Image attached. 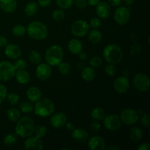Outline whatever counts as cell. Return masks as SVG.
<instances>
[{
	"instance_id": "25",
	"label": "cell",
	"mask_w": 150,
	"mask_h": 150,
	"mask_svg": "<svg viewBox=\"0 0 150 150\" xmlns=\"http://www.w3.org/2000/svg\"><path fill=\"white\" fill-rule=\"evenodd\" d=\"M144 136L143 130L139 127H133L130 129V137L133 142H139L142 139Z\"/></svg>"
},
{
	"instance_id": "26",
	"label": "cell",
	"mask_w": 150,
	"mask_h": 150,
	"mask_svg": "<svg viewBox=\"0 0 150 150\" xmlns=\"http://www.w3.org/2000/svg\"><path fill=\"white\" fill-rule=\"evenodd\" d=\"M88 33H89V40L92 43L98 44L102 40V34L99 30H98V29H92Z\"/></svg>"
},
{
	"instance_id": "58",
	"label": "cell",
	"mask_w": 150,
	"mask_h": 150,
	"mask_svg": "<svg viewBox=\"0 0 150 150\" xmlns=\"http://www.w3.org/2000/svg\"><path fill=\"white\" fill-rule=\"evenodd\" d=\"M70 149V148H64V149Z\"/></svg>"
},
{
	"instance_id": "23",
	"label": "cell",
	"mask_w": 150,
	"mask_h": 150,
	"mask_svg": "<svg viewBox=\"0 0 150 150\" xmlns=\"http://www.w3.org/2000/svg\"><path fill=\"white\" fill-rule=\"evenodd\" d=\"M15 76H16L17 81L21 84H26L30 81V75H29V72L25 70L24 69L17 70Z\"/></svg>"
},
{
	"instance_id": "46",
	"label": "cell",
	"mask_w": 150,
	"mask_h": 150,
	"mask_svg": "<svg viewBox=\"0 0 150 150\" xmlns=\"http://www.w3.org/2000/svg\"><path fill=\"white\" fill-rule=\"evenodd\" d=\"M101 126L100 124L98 122H92L90 123V125H89V129H90L91 131L93 133H97L100 130Z\"/></svg>"
},
{
	"instance_id": "45",
	"label": "cell",
	"mask_w": 150,
	"mask_h": 150,
	"mask_svg": "<svg viewBox=\"0 0 150 150\" xmlns=\"http://www.w3.org/2000/svg\"><path fill=\"white\" fill-rule=\"evenodd\" d=\"M101 21L98 18H93L90 20L89 22V26H91L93 29H98L101 26Z\"/></svg>"
},
{
	"instance_id": "32",
	"label": "cell",
	"mask_w": 150,
	"mask_h": 150,
	"mask_svg": "<svg viewBox=\"0 0 150 150\" xmlns=\"http://www.w3.org/2000/svg\"><path fill=\"white\" fill-rule=\"evenodd\" d=\"M26 28L23 25L21 24H17L14 26L13 28V34L14 36L18 37V38H21L23 37V35L26 34Z\"/></svg>"
},
{
	"instance_id": "20",
	"label": "cell",
	"mask_w": 150,
	"mask_h": 150,
	"mask_svg": "<svg viewBox=\"0 0 150 150\" xmlns=\"http://www.w3.org/2000/svg\"><path fill=\"white\" fill-rule=\"evenodd\" d=\"M17 7L16 0H0V8L5 13H13Z\"/></svg>"
},
{
	"instance_id": "56",
	"label": "cell",
	"mask_w": 150,
	"mask_h": 150,
	"mask_svg": "<svg viewBox=\"0 0 150 150\" xmlns=\"http://www.w3.org/2000/svg\"><path fill=\"white\" fill-rule=\"evenodd\" d=\"M106 149H108V150H119L120 149L119 146H114V145H111V146H108V148H105Z\"/></svg>"
},
{
	"instance_id": "19",
	"label": "cell",
	"mask_w": 150,
	"mask_h": 150,
	"mask_svg": "<svg viewBox=\"0 0 150 150\" xmlns=\"http://www.w3.org/2000/svg\"><path fill=\"white\" fill-rule=\"evenodd\" d=\"M26 96L29 101L32 103H36L42 97V92L38 87L32 86L26 92Z\"/></svg>"
},
{
	"instance_id": "42",
	"label": "cell",
	"mask_w": 150,
	"mask_h": 150,
	"mask_svg": "<svg viewBox=\"0 0 150 150\" xmlns=\"http://www.w3.org/2000/svg\"><path fill=\"white\" fill-rule=\"evenodd\" d=\"M141 123L144 127H149L150 125V117L148 113H144L141 117Z\"/></svg>"
},
{
	"instance_id": "48",
	"label": "cell",
	"mask_w": 150,
	"mask_h": 150,
	"mask_svg": "<svg viewBox=\"0 0 150 150\" xmlns=\"http://www.w3.org/2000/svg\"><path fill=\"white\" fill-rule=\"evenodd\" d=\"M51 2V0H38V4H39L40 6L42 7H48Z\"/></svg>"
},
{
	"instance_id": "43",
	"label": "cell",
	"mask_w": 150,
	"mask_h": 150,
	"mask_svg": "<svg viewBox=\"0 0 150 150\" xmlns=\"http://www.w3.org/2000/svg\"><path fill=\"white\" fill-rule=\"evenodd\" d=\"M7 95V89L4 85L0 83V103L6 99Z\"/></svg>"
},
{
	"instance_id": "13",
	"label": "cell",
	"mask_w": 150,
	"mask_h": 150,
	"mask_svg": "<svg viewBox=\"0 0 150 150\" xmlns=\"http://www.w3.org/2000/svg\"><path fill=\"white\" fill-rule=\"evenodd\" d=\"M24 149L26 150H42L43 144L40 138L38 136H29L24 142Z\"/></svg>"
},
{
	"instance_id": "12",
	"label": "cell",
	"mask_w": 150,
	"mask_h": 150,
	"mask_svg": "<svg viewBox=\"0 0 150 150\" xmlns=\"http://www.w3.org/2000/svg\"><path fill=\"white\" fill-rule=\"evenodd\" d=\"M130 88V81L125 76H120L114 82V89L119 94H124Z\"/></svg>"
},
{
	"instance_id": "30",
	"label": "cell",
	"mask_w": 150,
	"mask_h": 150,
	"mask_svg": "<svg viewBox=\"0 0 150 150\" xmlns=\"http://www.w3.org/2000/svg\"><path fill=\"white\" fill-rule=\"evenodd\" d=\"M19 108L22 113L24 114H29L32 112L34 110V106L32 102L29 101H23L19 104Z\"/></svg>"
},
{
	"instance_id": "22",
	"label": "cell",
	"mask_w": 150,
	"mask_h": 150,
	"mask_svg": "<svg viewBox=\"0 0 150 150\" xmlns=\"http://www.w3.org/2000/svg\"><path fill=\"white\" fill-rule=\"evenodd\" d=\"M68 49L72 54H79L81 51H82L83 49V45H82V42L79 40V39H76V38H73L71 39L68 42Z\"/></svg>"
},
{
	"instance_id": "3",
	"label": "cell",
	"mask_w": 150,
	"mask_h": 150,
	"mask_svg": "<svg viewBox=\"0 0 150 150\" xmlns=\"http://www.w3.org/2000/svg\"><path fill=\"white\" fill-rule=\"evenodd\" d=\"M105 61L111 64H118L122 60L123 51L122 48L115 44H109L105 47L103 51Z\"/></svg>"
},
{
	"instance_id": "4",
	"label": "cell",
	"mask_w": 150,
	"mask_h": 150,
	"mask_svg": "<svg viewBox=\"0 0 150 150\" xmlns=\"http://www.w3.org/2000/svg\"><path fill=\"white\" fill-rule=\"evenodd\" d=\"M55 106L53 101L48 98L40 99L35 103L34 110L35 114L40 117H48L54 114Z\"/></svg>"
},
{
	"instance_id": "16",
	"label": "cell",
	"mask_w": 150,
	"mask_h": 150,
	"mask_svg": "<svg viewBox=\"0 0 150 150\" xmlns=\"http://www.w3.org/2000/svg\"><path fill=\"white\" fill-rule=\"evenodd\" d=\"M88 148L90 150H103L105 149V142L99 136H92L88 141Z\"/></svg>"
},
{
	"instance_id": "29",
	"label": "cell",
	"mask_w": 150,
	"mask_h": 150,
	"mask_svg": "<svg viewBox=\"0 0 150 150\" xmlns=\"http://www.w3.org/2000/svg\"><path fill=\"white\" fill-rule=\"evenodd\" d=\"M7 116L12 122H17L21 118V111L16 108H12L7 111Z\"/></svg>"
},
{
	"instance_id": "6",
	"label": "cell",
	"mask_w": 150,
	"mask_h": 150,
	"mask_svg": "<svg viewBox=\"0 0 150 150\" xmlns=\"http://www.w3.org/2000/svg\"><path fill=\"white\" fill-rule=\"evenodd\" d=\"M16 74L13 64L8 61L0 62V81H7Z\"/></svg>"
},
{
	"instance_id": "36",
	"label": "cell",
	"mask_w": 150,
	"mask_h": 150,
	"mask_svg": "<svg viewBox=\"0 0 150 150\" xmlns=\"http://www.w3.org/2000/svg\"><path fill=\"white\" fill-rule=\"evenodd\" d=\"M17 142V137L13 134H8L4 137V144L7 146H13Z\"/></svg>"
},
{
	"instance_id": "53",
	"label": "cell",
	"mask_w": 150,
	"mask_h": 150,
	"mask_svg": "<svg viewBox=\"0 0 150 150\" xmlns=\"http://www.w3.org/2000/svg\"><path fill=\"white\" fill-rule=\"evenodd\" d=\"M66 129H67L68 131H73L75 129V125L72 122H66L65 125Z\"/></svg>"
},
{
	"instance_id": "2",
	"label": "cell",
	"mask_w": 150,
	"mask_h": 150,
	"mask_svg": "<svg viewBox=\"0 0 150 150\" xmlns=\"http://www.w3.org/2000/svg\"><path fill=\"white\" fill-rule=\"evenodd\" d=\"M26 31L28 35L36 40H42L48 36V29L46 26L43 23L38 21L29 23Z\"/></svg>"
},
{
	"instance_id": "8",
	"label": "cell",
	"mask_w": 150,
	"mask_h": 150,
	"mask_svg": "<svg viewBox=\"0 0 150 150\" xmlns=\"http://www.w3.org/2000/svg\"><path fill=\"white\" fill-rule=\"evenodd\" d=\"M89 23L84 20H77L71 26V32L76 37H84L89 32Z\"/></svg>"
},
{
	"instance_id": "50",
	"label": "cell",
	"mask_w": 150,
	"mask_h": 150,
	"mask_svg": "<svg viewBox=\"0 0 150 150\" xmlns=\"http://www.w3.org/2000/svg\"><path fill=\"white\" fill-rule=\"evenodd\" d=\"M108 3L111 5L114 6V7H117V6L120 5V4L122 3V0H107Z\"/></svg>"
},
{
	"instance_id": "18",
	"label": "cell",
	"mask_w": 150,
	"mask_h": 150,
	"mask_svg": "<svg viewBox=\"0 0 150 150\" xmlns=\"http://www.w3.org/2000/svg\"><path fill=\"white\" fill-rule=\"evenodd\" d=\"M96 13L100 18L107 19L111 15V7L108 2L100 1L96 5Z\"/></svg>"
},
{
	"instance_id": "15",
	"label": "cell",
	"mask_w": 150,
	"mask_h": 150,
	"mask_svg": "<svg viewBox=\"0 0 150 150\" xmlns=\"http://www.w3.org/2000/svg\"><path fill=\"white\" fill-rule=\"evenodd\" d=\"M52 70L51 65L45 63H40L36 69V76L40 80L45 81L49 79L51 76Z\"/></svg>"
},
{
	"instance_id": "11",
	"label": "cell",
	"mask_w": 150,
	"mask_h": 150,
	"mask_svg": "<svg viewBox=\"0 0 150 150\" xmlns=\"http://www.w3.org/2000/svg\"><path fill=\"white\" fill-rule=\"evenodd\" d=\"M104 120V126L105 128L111 131H115L121 127L122 121L120 117L117 114H111L105 116Z\"/></svg>"
},
{
	"instance_id": "21",
	"label": "cell",
	"mask_w": 150,
	"mask_h": 150,
	"mask_svg": "<svg viewBox=\"0 0 150 150\" xmlns=\"http://www.w3.org/2000/svg\"><path fill=\"white\" fill-rule=\"evenodd\" d=\"M72 137L74 140L79 142H84L89 138V133L87 131L81 128H75L72 131Z\"/></svg>"
},
{
	"instance_id": "51",
	"label": "cell",
	"mask_w": 150,
	"mask_h": 150,
	"mask_svg": "<svg viewBox=\"0 0 150 150\" xmlns=\"http://www.w3.org/2000/svg\"><path fill=\"white\" fill-rule=\"evenodd\" d=\"M150 148V144L148 142L142 144L140 146H138V149L139 150H148Z\"/></svg>"
},
{
	"instance_id": "17",
	"label": "cell",
	"mask_w": 150,
	"mask_h": 150,
	"mask_svg": "<svg viewBox=\"0 0 150 150\" xmlns=\"http://www.w3.org/2000/svg\"><path fill=\"white\" fill-rule=\"evenodd\" d=\"M4 54L8 58L16 59L21 55V49L16 44H7L4 48Z\"/></svg>"
},
{
	"instance_id": "52",
	"label": "cell",
	"mask_w": 150,
	"mask_h": 150,
	"mask_svg": "<svg viewBox=\"0 0 150 150\" xmlns=\"http://www.w3.org/2000/svg\"><path fill=\"white\" fill-rule=\"evenodd\" d=\"M78 55H79V59H81L82 61H85V60H86L88 59L87 54H86V53H85V52H83V51H81V52L79 53Z\"/></svg>"
},
{
	"instance_id": "38",
	"label": "cell",
	"mask_w": 150,
	"mask_h": 150,
	"mask_svg": "<svg viewBox=\"0 0 150 150\" xmlns=\"http://www.w3.org/2000/svg\"><path fill=\"white\" fill-rule=\"evenodd\" d=\"M57 4L61 9H69L73 6V0H57Z\"/></svg>"
},
{
	"instance_id": "1",
	"label": "cell",
	"mask_w": 150,
	"mask_h": 150,
	"mask_svg": "<svg viewBox=\"0 0 150 150\" xmlns=\"http://www.w3.org/2000/svg\"><path fill=\"white\" fill-rule=\"evenodd\" d=\"M16 126V133L22 138H28L32 136L35 130V125L33 120L29 117H21Z\"/></svg>"
},
{
	"instance_id": "28",
	"label": "cell",
	"mask_w": 150,
	"mask_h": 150,
	"mask_svg": "<svg viewBox=\"0 0 150 150\" xmlns=\"http://www.w3.org/2000/svg\"><path fill=\"white\" fill-rule=\"evenodd\" d=\"M91 117H92L93 120L101 121V120H103V119L105 118V113L103 108H100V107H96L91 112Z\"/></svg>"
},
{
	"instance_id": "5",
	"label": "cell",
	"mask_w": 150,
	"mask_h": 150,
	"mask_svg": "<svg viewBox=\"0 0 150 150\" xmlns=\"http://www.w3.org/2000/svg\"><path fill=\"white\" fill-rule=\"evenodd\" d=\"M63 50L61 46L57 45H54L50 46L45 51V59L47 64L51 66H57L62 62Z\"/></svg>"
},
{
	"instance_id": "31",
	"label": "cell",
	"mask_w": 150,
	"mask_h": 150,
	"mask_svg": "<svg viewBox=\"0 0 150 150\" xmlns=\"http://www.w3.org/2000/svg\"><path fill=\"white\" fill-rule=\"evenodd\" d=\"M29 59L32 64H38L42 62V57L39 52L35 50H32L29 54Z\"/></svg>"
},
{
	"instance_id": "49",
	"label": "cell",
	"mask_w": 150,
	"mask_h": 150,
	"mask_svg": "<svg viewBox=\"0 0 150 150\" xmlns=\"http://www.w3.org/2000/svg\"><path fill=\"white\" fill-rule=\"evenodd\" d=\"M7 44V40L5 37L0 35V48L5 47Z\"/></svg>"
},
{
	"instance_id": "14",
	"label": "cell",
	"mask_w": 150,
	"mask_h": 150,
	"mask_svg": "<svg viewBox=\"0 0 150 150\" xmlns=\"http://www.w3.org/2000/svg\"><path fill=\"white\" fill-rule=\"evenodd\" d=\"M67 121L66 114L63 112H57L51 116L50 119V123L54 128L59 129L65 125Z\"/></svg>"
},
{
	"instance_id": "33",
	"label": "cell",
	"mask_w": 150,
	"mask_h": 150,
	"mask_svg": "<svg viewBox=\"0 0 150 150\" xmlns=\"http://www.w3.org/2000/svg\"><path fill=\"white\" fill-rule=\"evenodd\" d=\"M57 66H58L59 72L62 75L69 74L70 70H71V66H70L69 63L61 62Z\"/></svg>"
},
{
	"instance_id": "55",
	"label": "cell",
	"mask_w": 150,
	"mask_h": 150,
	"mask_svg": "<svg viewBox=\"0 0 150 150\" xmlns=\"http://www.w3.org/2000/svg\"><path fill=\"white\" fill-rule=\"evenodd\" d=\"M123 2H124V4H125V5L127 6H130L131 4H133V2H134L135 0H122Z\"/></svg>"
},
{
	"instance_id": "35",
	"label": "cell",
	"mask_w": 150,
	"mask_h": 150,
	"mask_svg": "<svg viewBox=\"0 0 150 150\" xmlns=\"http://www.w3.org/2000/svg\"><path fill=\"white\" fill-rule=\"evenodd\" d=\"M52 18L56 21H62L65 18V14H64L63 10H60V9H57V10H54L53 11Z\"/></svg>"
},
{
	"instance_id": "27",
	"label": "cell",
	"mask_w": 150,
	"mask_h": 150,
	"mask_svg": "<svg viewBox=\"0 0 150 150\" xmlns=\"http://www.w3.org/2000/svg\"><path fill=\"white\" fill-rule=\"evenodd\" d=\"M38 10V4L35 1H30L26 5L24 11L28 16H32L37 13Z\"/></svg>"
},
{
	"instance_id": "47",
	"label": "cell",
	"mask_w": 150,
	"mask_h": 150,
	"mask_svg": "<svg viewBox=\"0 0 150 150\" xmlns=\"http://www.w3.org/2000/svg\"><path fill=\"white\" fill-rule=\"evenodd\" d=\"M75 4L79 9H84L87 6V1L86 0H74Z\"/></svg>"
},
{
	"instance_id": "34",
	"label": "cell",
	"mask_w": 150,
	"mask_h": 150,
	"mask_svg": "<svg viewBox=\"0 0 150 150\" xmlns=\"http://www.w3.org/2000/svg\"><path fill=\"white\" fill-rule=\"evenodd\" d=\"M34 133H35V136L41 139V138H43L46 135L47 128L45 126L42 125H39L36 126L35 127Z\"/></svg>"
},
{
	"instance_id": "9",
	"label": "cell",
	"mask_w": 150,
	"mask_h": 150,
	"mask_svg": "<svg viewBox=\"0 0 150 150\" xmlns=\"http://www.w3.org/2000/svg\"><path fill=\"white\" fill-rule=\"evenodd\" d=\"M114 18L118 24L122 26L127 24L130 18V10L126 7H119L115 10Z\"/></svg>"
},
{
	"instance_id": "39",
	"label": "cell",
	"mask_w": 150,
	"mask_h": 150,
	"mask_svg": "<svg viewBox=\"0 0 150 150\" xmlns=\"http://www.w3.org/2000/svg\"><path fill=\"white\" fill-rule=\"evenodd\" d=\"M13 64V67H14L15 70H23L26 67L27 64H26V62L24 59H18L16 60V62H14Z\"/></svg>"
},
{
	"instance_id": "10",
	"label": "cell",
	"mask_w": 150,
	"mask_h": 150,
	"mask_svg": "<svg viewBox=\"0 0 150 150\" xmlns=\"http://www.w3.org/2000/svg\"><path fill=\"white\" fill-rule=\"evenodd\" d=\"M120 117L123 123L127 125H132L136 123L139 120V114L133 108H125L122 111Z\"/></svg>"
},
{
	"instance_id": "44",
	"label": "cell",
	"mask_w": 150,
	"mask_h": 150,
	"mask_svg": "<svg viewBox=\"0 0 150 150\" xmlns=\"http://www.w3.org/2000/svg\"><path fill=\"white\" fill-rule=\"evenodd\" d=\"M141 51V45L137 42H135L134 44L130 48V54L132 56H136L139 54Z\"/></svg>"
},
{
	"instance_id": "40",
	"label": "cell",
	"mask_w": 150,
	"mask_h": 150,
	"mask_svg": "<svg viewBox=\"0 0 150 150\" xmlns=\"http://www.w3.org/2000/svg\"><path fill=\"white\" fill-rule=\"evenodd\" d=\"M105 71L108 76H114L117 73V68H116L114 64L108 63L107 65H105Z\"/></svg>"
},
{
	"instance_id": "41",
	"label": "cell",
	"mask_w": 150,
	"mask_h": 150,
	"mask_svg": "<svg viewBox=\"0 0 150 150\" xmlns=\"http://www.w3.org/2000/svg\"><path fill=\"white\" fill-rule=\"evenodd\" d=\"M101 64H102V59L97 56L92 57L89 61V65L92 67H98L101 65Z\"/></svg>"
},
{
	"instance_id": "54",
	"label": "cell",
	"mask_w": 150,
	"mask_h": 150,
	"mask_svg": "<svg viewBox=\"0 0 150 150\" xmlns=\"http://www.w3.org/2000/svg\"><path fill=\"white\" fill-rule=\"evenodd\" d=\"M87 3L91 6H96L98 3L100 1V0H86Z\"/></svg>"
},
{
	"instance_id": "37",
	"label": "cell",
	"mask_w": 150,
	"mask_h": 150,
	"mask_svg": "<svg viewBox=\"0 0 150 150\" xmlns=\"http://www.w3.org/2000/svg\"><path fill=\"white\" fill-rule=\"evenodd\" d=\"M7 100L11 105H16L17 103H18L19 100H20V97L18 94L14 93V92H12V93L7 94Z\"/></svg>"
},
{
	"instance_id": "7",
	"label": "cell",
	"mask_w": 150,
	"mask_h": 150,
	"mask_svg": "<svg viewBox=\"0 0 150 150\" xmlns=\"http://www.w3.org/2000/svg\"><path fill=\"white\" fill-rule=\"evenodd\" d=\"M133 84L135 87L140 92H147L150 87L149 78L144 73H137L133 78Z\"/></svg>"
},
{
	"instance_id": "24",
	"label": "cell",
	"mask_w": 150,
	"mask_h": 150,
	"mask_svg": "<svg viewBox=\"0 0 150 150\" xmlns=\"http://www.w3.org/2000/svg\"><path fill=\"white\" fill-rule=\"evenodd\" d=\"M96 76V72L92 67H86L82 69L81 77L86 81H92Z\"/></svg>"
},
{
	"instance_id": "57",
	"label": "cell",
	"mask_w": 150,
	"mask_h": 150,
	"mask_svg": "<svg viewBox=\"0 0 150 150\" xmlns=\"http://www.w3.org/2000/svg\"><path fill=\"white\" fill-rule=\"evenodd\" d=\"M77 67L79 69H83L84 67V64H83V62H79L77 63Z\"/></svg>"
}]
</instances>
